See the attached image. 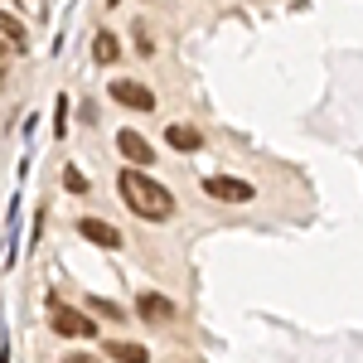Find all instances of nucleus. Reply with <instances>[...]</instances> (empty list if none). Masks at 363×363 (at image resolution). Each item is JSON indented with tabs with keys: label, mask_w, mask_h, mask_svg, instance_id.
<instances>
[{
	"label": "nucleus",
	"mask_w": 363,
	"mask_h": 363,
	"mask_svg": "<svg viewBox=\"0 0 363 363\" xmlns=\"http://www.w3.org/2000/svg\"><path fill=\"white\" fill-rule=\"evenodd\" d=\"M116 184H121V199H126V208H131L136 218L165 223L169 213H174V194H169L165 184H155V174H145L140 165L121 169V174H116Z\"/></svg>",
	"instance_id": "nucleus-1"
},
{
	"label": "nucleus",
	"mask_w": 363,
	"mask_h": 363,
	"mask_svg": "<svg viewBox=\"0 0 363 363\" xmlns=\"http://www.w3.org/2000/svg\"><path fill=\"white\" fill-rule=\"evenodd\" d=\"M203 194L218 199V203H247L252 184L247 179H233V174H208V179H203Z\"/></svg>",
	"instance_id": "nucleus-2"
},
{
	"label": "nucleus",
	"mask_w": 363,
	"mask_h": 363,
	"mask_svg": "<svg viewBox=\"0 0 363 363\" xmlns=\"http://www.w3.org/2000/svg\"><path fill=\"white\" fill-rule=\"evenodd\" d=\"M49 325H54V335H63V339H97V325L87 320L83 310H68V306H58Z\"/></svg>",
	"instance_id": "nucleus-3"
},
{
	"label": "nucleus",
	"mask_w": 363,
	"mask_h": 363,
	"mask_svg": "<svg viewBox=\"0 0 363 363\" xmlns=\"http://www.w3.org/2000/svg\"><path fill=\"white\" fill-rule=\"evenodd\" d=\"M112 97L121 102V107H131V112H155V92H150L145 83H136V78H116Z\"/></svg>",
	"instance_id": "nucleus-4"
},
{
	"label": "nucleus",
	"mask_w": 363,
	"mask_h": 363,
	"mask_svg": "<svg viewBox=\"0 0 363 363\" xmlns=\"http://www.w3.org/2000/svg\"><path fill=\"white\" fill-rule=\"evenodd\" d=\"M136 315L145 320V325H165V320H174V301L155 296V291H140L136 296Z\"/></svg>",
	"instance_id": "nucleus-5"
},
{
	"label": "nucleus",
	"mask_w": 363,
	"mask_h": 363,
	"mask_svg": "<svg viewBox=\"0 0 363 363\" xmlns=\"http://www.w3.org/2000/svg\"><path fill=\"white\" fill-rule=\"evenodd\" d=\"M116 150H121L131 165H150V160H155V145L140 136V131H116Z\"/></svg>",
	"instance_id": "nucleus-6"
},
{
	"label": "nucleus",
	"mask_w": 363,
	"mask_h": 363,
	"mask_svg": "<svg viewBox=\"0 0 363 363\" xmlns=\"http://www.w3.org/2000/svg\"><path fill=\"white\" fill-rule=\"evenodd\" d=\"M78 238H87L92 247H121V233L112 223H102V218H78Z\"/></svg>",
	"instance_id": "nucleus-7"
},
{
	"label": "nucleus",
	"mask_w": 363,
	"mask_h": 363,
	"mask_svg": "<svg viewBox=\"0 0 363 363\" xmlns=\"http://www.w3.org/2000/svg\"><path fill=\"white\" fill-rule=\"evenodd\" d=\"M165 140H169V150H199V145H203V131L189 126V121H174L165 131Z\"/></svg>",
	"instance_id": "nucleus-8"
},
{
	"label": "nucleus",
	"mask_w": 363,
	"mask_h": 363,
	"mask_svg": "<svg viewBox=\"0 0 363 363\" xmlns=\"http://www.w3.org/2000/svg\"><path fill=\"white\" fill-rule=\"evenodd\" d=\"M92 58H97V63H116V58H121V39H116L112 29H97V39H92Z\"/></svg>",
	"instance_id": "nucleus-9"
},
{
	"label": "nucleus",
	"mask_w": 363,
	"mask_h": 363,
	"mask_svg": "<svg viewBox=\"0 0 363 363\" xmlns=\"http://www.w3.org/2000/svg\"><path fill=\"white\" fill-rule=\"evenodd\" d=\"M0 39H5L10 49H29V34H25V25H20L15 15H5V10H0Z\"/></svg>",
	"instance_id": "nucleus-10"
},
{
	"label": "nucleus",
	"mask_w": 363,
	"mask_h": 363,
	"mask_svg": "<svg viewBox=\"0 0 363 363\" xmlns=\"http://www.w3.org/2000/svg\"><path fill=\"white\" fill-rule=\"evenodd\" d=\"M107 354H112V359H131V363L150 359V349H145V344H126V339H112V344H107Z\"/></svg>",
	"instance_id": "nucleus-11"
},
{
	"label": "nucleus",
	"mask_w": 363,
	"mask_h": 363,
	"mask_svg": "<svg viewBox=\"0 0 363 363\" xmlns=\"http://www.w3.org/2000/svg\"><path fill=\"white\" fill-rule=\"evenodd\" d=\"M87 306L97 310V315H102V320H116V325H121V320H126V310L116 306V301H102V296H92V301H87Z\"/></svg>",
	"instance_id": "nucleus-12"
},
{
	"label": "nucleus",
	"mask_w": 363,
	"mask_h": 363,
	"mask_svg": "<svg viewBox=\"0 0 363 363\" xmlns=\"http://www.w3.org/2000/svg\"><path fill=\"white\" fill-rule=\"evenodd\" d=\"M54 136H68V97H58L54 107Z\"/></svg>",
	"instance_id": "nucleus-13"
},
{
	"label": "nucleus",
	"mask_w": 363,
	"mask_h": 363,
	"mask_svg": "<svg viewBox=\"0 0 363 363\" xmlns=\"http://www.w3.org/2000/svg\"><path fill=\"white\" fill-rule=\"evenodd\" d=\"M63 184H68L73 194H87V174H78V165H68V174H63Z\"/></svg>",
	"instance_id": "nucleus-14"
},
{
	"label": "nucleus",
	"mask_w": 363,
	"mask_h": 363,
	"mask_svg": "<svg viewBox=\"0 0 363 363\" xmlns=\"http://www.w3.org/2000/svg\"><path fill=\"white\" fill-rule=\"evenodd\" d=\"M5 73H10V44L0 39V83H5Z\"/></svg>",
	"instance_id": "nucleus-15"
},
{
	"label": "nucleus",
	"mask_w": 363,
	"mask_h": 363,
	"mask_svg": "<svg viewBox=\"0 0 363 363\" xmlns=\"http://www.w3.org/2000/svg\"><path fill=\"white\" fill-rule=\"evenodd\" d=\"M112 5H116V0H112Z\"/></svg>",
	"instance_id": "nucleus-16"
}]
</instances>
